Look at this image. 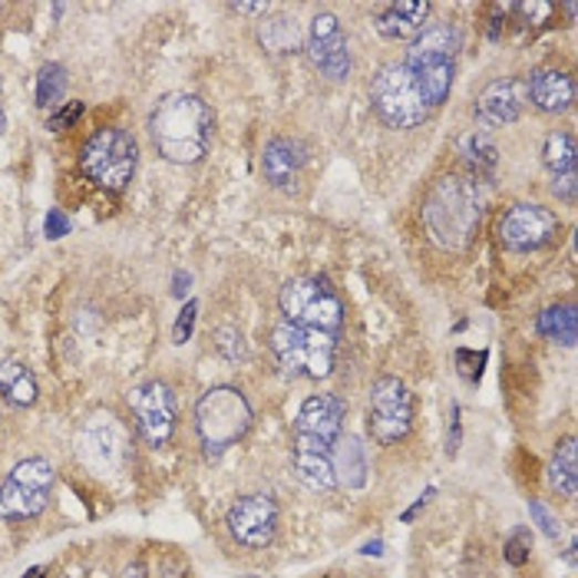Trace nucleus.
<instances>
[{"label": "nucleus", "instance_id": "nucleus-1", "mask_svg": "<svg viewBox=\"0 0 578 578\" xmlns=\"http://www.w3.org/2000/svg\"><path fill=\"white\" fill-rule=\"evenodd\" d=\"M344 416H348V406L334 393H314L298 410L291 466H295V476L314 493H328L338 486L331 453H334V443L344 436Z\"/></svg>", "mask_w": 578, "mask_h": 578}, {"label": "nucleus", "instance_id": "nucleus-2", "mask_svg": "<svg viewBox=\"0 0 578 578\" xmlns=\"http://www.w3.org/2000/svg\"><path fill=\"white\" fill-rule=\"evenodd\" d=\"M211 110L202 96L193 93H169L149 116V136L156 153L166 163L195 166L208 153L211 143Z\"/></svg>", "mask_w": 578, "mask_h": 578}, {"label": "nucleus", "instance_id": "nucleus-3", "mask_svg": "<svg viewBox=\"0 0 578 578\" xmlns=\"http://www.w3.org/2000/svg\"><path fill=\"white\" fill-rule=\"evenodd\" d=\"M479 193L469 179H440L423 202V225L440 248H463L479 225Z\"/></svg>", "mask_w": 578, "mask_h": 578}, {"label": "nucleus", "instance_id": "nucleus-4", "mask_svg": "<svg viewBox=\"0 0 578 578\" xmlns=\"http://www.w3.org/2000/svg\"><path fill=\"white\" fill-rule=\"evenodd\" d=\"M456 50H460L456 30L440 23V27H426L413 40V47L403 60L410 66V73L416 76V83H420V90H423V96L433 110L450 96L453 73H456Z\"/></svg>", "mask_w": 578, "mask_h": 578}, {"label": "nucleus", "instance_id": "nucleus-5", "mask_svg": "<svg viewBox=\"0 0 578 578\" xmlns=\"http://www.w3.org/2000/svg\"><path fill=\"white\" fill-rule=\"evenodd\" d=\"M136 163H140L136 140L126 130H116V126L96 130L86 140L83 153H80L83 176L93 186L106 189V193H126V186L136 176Z\"/></svg>", "mask_w": 578, "mask_h": 578}, {"label": "nucleus", "instance_id": "nucleus-6", "mask_svg": "<svg viewBox=\"0 0 578 578\" xmlns=\"http://www.w3.org/2000/svg\"><path fill=\"white\" fill-rule=\"evenodd\" d=\"M271 354L288 378H308V381H324L334 371L338 358V341L334 334L298 328V324H278L271 331Z\"/></svg>", "mask_w": 578, "mask_h": 578}, {"label": "nucleus", "instance_id": "nucleus-7", "mask_svg": "<svg viewBox=\"0 0 578 578\" xmlns=\"http://www.w3.org/2000/svg\"><path fill=\"white\" fill-rule=\"evenodd\" d=\"M251 426V406L241 390L235 386H211L202 393L195 406V430L208 456L225 453L235 446Z\"/></svg>", "mask_w": 578, "mask_h": 578}, {"label": "nucleus", "instance_id": "nucleus-8", "mask_svg": "<svg viewBox=\"0 0 578 578\" xmlns=\"http://www.w3.org/2000/svg\"><path fill=\"white\" fill-rule=\"evenodd\" d=\"M371 103H374V113L393 130H413L433 113V106L426 103L406 63H386L378 70L371 83Z\"/></svg>", "mask_w": 578, "mask_h": 578}, {"label": "nucleus", "instance_id": "nucleus-9", "mask_svg": "<svg viewBox=\"0 0 578 578\" xmlns=\"http://www.w3.org/2000/svg\"><path fill=\"white\" fill-rule=\"evenodd\" d=\"M278 305H281V314L288 318V324H298V328L338 334L344 324V305L328 278H314V275L291 278L281 288Z\"/></svg>", "mask_w": 578, "mask_h": 578}, {"label": "nucleus", "instance_id": "nucleus-10", "mask_svg": "<svg viewBox=\"0 0 578 578\" xmlns=\"http://www.w3.org/2000/svg\"><path fill=\"white\" fill-rule=\"evenodd\" d=\"M53 466L43 456L23 460L17 463L7 479L0 483V519L7 523H20V519H33L47 509L50 493H53Z\"/></svg>", "mask_w": 578, "mask_h": 578}, {"label": "nucleus", "instance_id": "nucleus-11", "mask_svg": "<svg viewBox=\"0 0 578 578\" xmlns=\"http://www.w3.org/2000/svg\"><path fill=\"white\" fill-rule=\"evenodd\" d=\"M413 426V396L403 381L396 378H378L371 386V403H368V430L378 443H396L410 433Z\"/></svg>", "mask_w": 578, "mask_h": 578}, {"label": "nucleus", "instance_id": "nucleus-12", "mask_svg": "<svg viewBox=\"0 0 578 578\" xmlns=\"http://www.w3.org/2000/svg\"><path fill=\"white\" fill-rule=\"evenodd\" d=\"M130 410L136 420L140 436L149 446H166L176 433V396L169 384L163 381H149L140 384L130 393Z\"/></svg>", "mask_w": 578, "mask_h": 578}, {"label": "nucleus", "instance_id": "nucleus-13", "mask_svg": "<svg viewBox=\"0 0 578 578\" xmlns=\"http://www.w3.org/2000/svg\"><path fill=\"white\" fill-rule=\"evenodd\" d=\"M308 56L318 66L321 76L341 83L351 73V50H348V33L334 13H318L308 27Z\"/></svg>", "mask_w": 578, "mask_h": 578}, {"label": "nucleus", "instance_id": "nucleus-14", "mask_svg": "<svg viewBox=\"0 0 578 578\" xmlns=\"http://www.w3.org/2000/svg\"><path fill=\"white\" fill-rule=\"evenodd\" d=\"M228 536L245 549H265L278 533V503L271 496H241L225 516Z\"/></svg>", "mask_w": 578, "mask_h": 578}, {"label": "nucleus", "instance_id": "nucleus-15", "mask_svg": "<svg viewBox=\"0 0 578 578\" xmlns=\"http://www.w3.org/2000/svg\"><path fill=\"white\" fill-rule=\"evenodd\" d=\"M499 241L509 251H536L559 235V218L543 205H513L499 218Z\"/></svg>", "mask_w": 578, "mask_h": 578}, {"label": "nucleus", "instance_id": "nucleus-16", "mask_svg": "<svg viewBox=\"0 0 578 578\" xmlns=\"http://www.w3.org/2000/svg\"><path fill=\"white\" fill-rule=\"evenodd\" d=\"M529 106V90L526 80L519 76H503L493 80L479 96H476V116L489 126H506L516 123Z\"/></svg>", "mask_w": 578, "mask_h": 578}, {"label": "nucleus", "instance_id": "nucleus-17", "mask_svg": "<svg viewBox=\"0 0 578 578\" xmlns=\"http://www.w3.org/2000/svg\"><path fill=\"white\" fill-rule=\"evenodd\" d=\"M305 146L295 143V140H271L265 146V156H261V173L268 179L271 189H285L291 193L301 179V169H305Z\"/></svg>", "mask_w": 578, "mask_h": 578}, {"label": "nucleus", "instance_id": "nucleus-18", "mask_svg": "<svg viewBox=\"0 0 578 578\" xmlns=\"http://www.w3.org/2000/svg\"><path fill=\"white\" fill-rule=\"evenodd\" d=\"M80 446H83V456H86L93 466H100V469H113V466H120L123 456H126V436H123V430L113 423V416H96V420L83 430Z\"/></svg>", "mask_w": 578, "mask_h": 578}, {"label": "nucleus", "instance_id": "nucleus-19", "mask_svg": "<svg viewBox=\"0 0 578 578\" xmlns=\"http://www.w3.org/2000/svg\"><path fill=\"white\" fill-rule=\"evenodd\" d=\"M529 90V100L536 103V110L543 113H569L572 103H576V83L566 70H556V66H543L529 76L526 83Z\"/></svg>", "mask_w": 578, "mask_h": 578}, {"label": "nucleus", "instance_id": "nucleus-20", "mask_svg": "<svg viewBox=\"0 0 578 578\" xmlns=\"http://www.w3.org/2000/svg\"><path fill=\"white\" fill-rule=\"evenodd\" d=\"M430 3L426 0H400L386 3L378 13V30L386 40H416L426 30Z\"/></svg>", "mask_w": 578, "mask_h": 578}, {"label": "nucleus", "instance_id": "nucleus-21", "mask_svg": "<svg viewBox=\"0 0 578 578\" xmlns=\"http://www.w3.org/2000/svg\"><path fill=\"white\" fill-rule=\"evenodd\" d=\"M331 466H334V479L338 486L344 489H364L368 486V453L361 446L358 436H341L334 443V453H331Z\"/></svg>", "mask_w": 578, "mask_h": 578}, {"label": "nucleus", "instance_id": "nucleus-22", "mask_svg": "<svg viewBox=\"0 0 578 578\" xmlns=\"http://www.w3.org/2000/svg\"><path fill=\"white\" fill-rule=\"evenodd\" d=\"M549 486L562 496V499H576L578 496V456H576V440L566 436L549 463Z\"/></svg>", "mask_w": 578, "mask_h": 578}, {"label": "nucleus", "instance_id": "nucleus-23", "mask_svg": "<svg viewBox=\"0 0 578 578\" xmlns=\"http://www.w3.org/2000/svg\"><path fill=\"white\" fill-rule=\"evenodd\" d=\"M0 393L13 406H30L37 403V378L27 364L20 361H0Z\"/></svg>", "mask_w": 578, "mask_h": 578}, {"label": "nucleus", "instance_id": "nucleus-24", "mask_svg": "<svg viewBox=\"0 0 578 578\" xmlns=\"http://www.w3.org/2000/svg\"><path fill=\"white\" fill-rule=\"evenodd\" d=\"M576 136L572 133H553L549 140H546V149H543V163H546V169L553 173V179L556 176H572L576 173Z\"/></svg>", "mask_w": 578, "mask_h": 578}, {"label": "nucleus", "instance_id": "nucleus-25", "mask_svg": "<svg viewBox=\"0 0 578 578\" xmlns=\"http://www.w3.org/2000/svg\"><path fill=\"white\" fill-rule=\"evenodd\" d=\"M258 37H261V43L271 53H295L301 47V30L295 27V17H285V13L268 20V23H261Z\"/></svg>", "mask_w": 578, "mask_h": 578}, {"label": "nucleus", "instance_id": "nucleus-26", "mask_svg": "<svg viewBox=\"0 0 578 578\" xmlns=\"http://www.w3.org/2000/svg\"><path fill=\"white\" fill-rule=\"evenodd\" d=\"M539 334L549 341H559L566 348L576 344V308H549L539 314Z\"/></svg>", "mask_w": 578, "mask_h": 578}, {"label": "nucleus", "instance_id": "nucleus-27", "mask_svg": "<svg viewBox=\"0 0 578 578\" xmlns=\"http://www.w3.org/2000/svg\"><path fill=\"white\" fill-rule=\"evenodd\" d=\"M460 149H463V156H466V163L476 169V173H493L496 169V143L486 136V133H466L463 140H460Z\"/></svg>", "mask_w": 578, "mask_h": 578}, {"label": "nucleus", "instance_id": "nucleus-28", "mask_svg": "<svg viewBox=\"0 0 578 578\" xmlns=\"http://www.w3.org/2000/svg\"><path fill=\"white\" fill-rule=\"evenodd\" d=\"M63 93H66V70L60 63L40 66V73H37V106L50 110L63 100Z\"/></svg>", "mask_w": 578, "mask_h": 578}, {"label": "nucleus", "instance_id": "nucleus-29", "mask_svg": "<svg viewBox=\"0 0 578 578\" xmlns=\"http://www.w3.org/2000/svg\"><path fill=\"white\" fill-rule=\"evenodd\" d=\"M529 553H533V533L529 529H516L506 543V562L509 566H526L529 562Z\"/></svg>", "mask_w": 578, "mask_h": 578}, {"label": "nucleus", "instance_id": "nucleus-30", "mask_svg": "<svg viewBox=\"0 0 578 578\" xmlns=\"http://www.w3.org/2000/svg\"><path fill=\"white\" fill-rule=\"evenodd\" d=\"M529 516L536 519V526H539L549 539H559V536H562V523H559V516H556L543 499H529Z\"/></svg>", "mask_w": 578, "mask_h": 578}, {"label": "nucleus", "instance_id": "nucleus-31", "mask_svg": "<svg viewBox=\"0 0 578 578\" xmlns=\"http://www.w3.org/2000/svg\"><path fill=\"white\" fill-rule=\"evenodd\" d=\"M456 364H463V368H460L463 381L476 384V381H479V374H483V364H486V351H479V354H469V351H456Z\"/></svg>", "mask_w": 578, "mask_h": 578}, {"label": "nucleus", "instance_id": "nucleus-32", "mask_svg": "<svg viewBox=\"0 0 578 578\" xmlns=\"http://www.w3.org/2000/svg\"><path fill=\"white\" fill-rule=\"evenodd\" d=\"M195 314H198V305H195V301H189V305L183 308V314H179L176 328H173V341H176V344H186V341L193 338Z\"/></svg>", "mask_w": 578, "mask_h": 578}, {"label": "nucleus", "instance_id": "nucleus-33", "mask_svg": "<svg viewBox=\"0 0 578 578\" xmlns=\"http://www.w3.org/2000/svg\"><path fill=\"white\" fill-rule=\"evenodd\" d=\"M80 116H83V103H66L60 113H53V116H50V130H53V133H60V130L73 126Z\"/></svg>", "mask_w": 578, "mask_h": 578}, {"label": "nucleus", "instance_id": "nucleus-34", "mask_svg": "<svg viewBox=\"0 0 578 578\" xmlns=\"http://www.w3.org/2000/svg\"><path fill=\"white\" fill-rule=\"evenodd\" d=\"M576 189L578 173H572V176H556V179H553V193H556V198L569 202V205H576Z\"/></svg>", "mask_w": 578, "mask_h": 578}, {"label": "nucleus", "instance_id": "nucleus-35", "mask_svg": "<svg viewBox=\"0 0 578 578\" xmlns=\"http://www.w3.org/2000/svg\"><path fill=\"white\" fill-rule=\"evenodd\" d=\"M70 231V218L60 211V208H53L50 215H47V238H63Z\"/></svg>", "mask_w": 578, "mask_h": 578}, {"label": "nucleus", "instance_id": "nucleus-36", "mask_svg": "<svg viewBox=\"0 0 578 578\" xmlns=\"http://www.w3.org/2000/svg\"><path fill=\"white\" fill-rule=\"evenodd\" d=\"M450 440H446V453L450 456H456V450H460V406L453 403V410H450Z\"/></svg>", "mask_w": 578, "mask_h": 578}, {"label": "nucleus", "instance_id": "nucleus-37", "mask_svg": "<svg viewBox=\"0 0 578 578\" xmlns=\"http://www.w3.org/2000/svg\"><path fill=\"white\" fill-rule=\"evenodd\" d=\"M433 496H436V489L430 486V489H426V493H423V496H420V499H416V503H413V506H410V509H406V513H403L400 519H403V523H413V519H416V513H420V509H423V506H426V503H430Z\"/></svg>", "mask_w": 578, "mask_h": 578}, {"label": "nucleus", "instance_id": "nucleus-38", "mask_svg": "<svg viewBox=\"0 0 578 578\" xmlns=\"http://www.w3.org/2000/svg\"><path fill=\"white\" fill-rule=\"evenodd\" d=\"M235 13H265V3H231Z\"/></svg>", "mask_w": 578, "mask_h": 578}, {"label": "nucleus", "instance_id": "nucleus-39", "mask_svg": "<svg viewBox=\"0 0 578 578\" xmlns=\"http://www.w3.org/2000/svg\"><path fill=\"white\" fill-rule=\"evenodd\" d=\"M361 553H364V556H384V543H381V539H374V543H368Z\"/></svg>", "mask_w": 578, "mask_h": 578}, {"label": "nucleus", "instance_id": "nucleus-40", "mask_svg": "<svg viewBox=\"0 0 578 578\" xmlns=\"http://www.w3.org/2000/svg\"><path fill=\"white\" fill-rule=\"evenodd\" d=\"M123 578H146V572H143V566H133V569H126Z\"/></svg>", "mask_w": 578, "mask_h": 578}, {"label": "nucleus", "instance_id": "nucleus-41", "mask_svg": "<svg viewBox=\"0 0 578 578\" xmlns=\"http://www.w3.org/2000/svg\"><path fill=\"white\" fill-rule=\"evenodd\" d=\"M43 576V566H37V569H30V572H27V576L23 578H40Z\"/></svg>", "mask_w": 578, "mask_h": 578}, {"label": "nucleus", "instance_id": "nucleus-42", "mask_svg": "<svg viewBox=\"0 0 578 578\" xmlns=\"http://www.w3.org/2000/svg\"><path fill=\"white\" fill-rule=\"evenodd\" d=\"M3 126H7V116H3V96H0V133H3Z\"/></svg>", "mask_w": 578, "mask_h": 578}, {"label": "nucleus", "instance_id": "nucleus-43", "mask_svg": "<svg viewBox=\"0 0 578 578\" xmlns=\"http://www.w3.org/2000/svg\"><path fill=\"white\" fill-rule=\"evenodd\" d=\"M66 578H76V576H66Z\"/></svg>", "mask_w": 578, "mask_h": 578}, {"label": "nucleus", "instance_id": "nucleus-44", "mask_svg": "<svg viewBox=\"0 0 578 578\" xmlns=\"http://www.w3.org/2000/svg\"><path fill=\"white\" fill-rule=\"evenodd\" d=\"M251 578H255V576H251Z\"/></svg>", "mask_w": 578, "mask_h": 578}]
</instances>
